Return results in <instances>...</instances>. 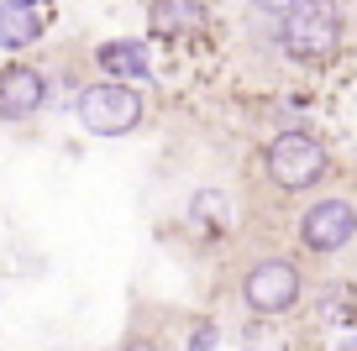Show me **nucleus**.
I'll list each match as a JSON object with an SVG mask.
<instances>
[{"label": "nucleus", "mask_w": 357, "mask_h": 351, "mask_svg": "<svg viewBox=\"0 0 357 351\" xmlns=\"http://www.w3.org/2000/svg\"><path fill=\"white\" fill-rule=\"evenodd\" d=\"M95 63L105 79H121V84H147L153 79V53H147L142 37H111V42L95 47Z\"/></svg>", "instance_id": "0eeeda50"}, {"label": "nucleus", "mask_w": 357, "mask_h": 351, "mask_svg": "<svg viewBox=\"0 0 357 351\" xmlns=\"http://www.w3.org/2000/svg\"><path fill=\"white\" fill-rule=\"evenodd\" d=\"M142 116H147L142 89L121 84V79H100V84H84L74 95V121L89 136H132L142 126Z\"/></svg>", "instance_id": "f03ea898"}, {"label": "nucleus", "mask_w": 357, "mask_h": 351, "mask_svg": "<svg viewBox=\"0 0 357 351\" xmlns=\"http://www.w3.org/2000/svg\"><path fill=\"white\" fill-rule=\"evenodd\" d=\"M47 95H53V84H47L43 68H32V63H6L0 68V121H11V126L37 121Z\"/></svg>", "instance_id": "423d86ee"}, {"label": "nucleus", "mask_w": 357, "mask_h": 351, "mask_svg": "<svg viewBox=\"0 0 357 351\" xmlns=\"http://www.w3.org/2000/svg\"><path fill=\"white\" fill-rule=\"evenodd\" d=\"M215 341H221V330H215V325H195V336H190V346H184V351H211Z\"/></svg>", "instance_id": "9b49d317"}, {"label": "nucleus", "mask_w": 357, "mask_h": 351, "mask_svg": "<svg viewBox=\"0 0 357 351\" xmlns=\"http://www.w3.org/2000/svg\"><path fill=\"white\" fill-rule=\"evenodd\" d=\"M305 299V278L289 257H263L242 273V304L252 315H289Z\"/></svg>", "instance_id": "20e7f679"}, {"label": "nucleus", "mask_w": 357, "mask_h": 351, "mask_svg": "<svg viewBox=\"0 0 357 351\" xmlns=\"http://www.w3.org/2000/svg\"><path fill=\"white\" fill-rule=\"evenodd\" d=\"M247 6H252L257 16H284L289 6H300V0H247Z\"/></svg>", "instance_id": "f8f14e48"}, {"label": "nucleus", "mask_w": 357, "mask_h": 351, "mask_svg": "<svg viewBox=\"0 0 357 351\" xmlns=\"http://www.w3.org/2000/svg\"><path fill=\"white\" fill-rule=\"evenodd\" d=\"M342 37H347V16L336 0H300L279 16V47L289 63H331L342 53Z\"/></svg>", "instance_id": "f257e3e1"}, {"label": "nucleus", "mask_w": 357, "mask_h": 351, "mask_svg": "<svg viewBox=\"0 0 357 351\" xmlns=\"http://www.w3.org/2000/svg\"><path fill=\"white\" fill-rule=\"evenodd\" d=\"M190 220L200 231H226L231 226V199H226V189H200V194L190 199Z\"/></svg>", "instance_id": "9d476101"}, {"label": "nucleus", "mask_w": 357, "mask_h": 351, "mask_svg": "<svg viewBox=\"0 0 357 351\" xmlns=\"http://www.w3.org/2000/svg\"><path fill=\"white\" fill-rule=\"evenodd\" d=\"M205 22V0H153V32H174V37H184V32H195V26Z\"/></svg>", "instance_id": "1a4fd4ad"}, {"label": "nucleus", "mask_w": 357, "mask_h": 351, "mask_svg": "<svg viewBox=\"0 0 357 351\" xmlns=\"http://www.w3.org/2000/svg\"><path fill=\"white\" fill-rule=\"evenodd\" d=\"M47 32L43 11L37 6H22V0H0V47H11V53H22V47H37Z\"/></svg>", "instance_id": "6e6552de"}, {"label": "nucleus", "mask_w": 357, "mask_h": 351, "mask_svg": "<svg viewBox=\"0 0 357 351\" xmlns=\"http://www.w3.org/2000/svg\"><path fill=\"white\" fill-rule=\"evenodd\" d=\"M22 6H37V0H22Z\"/></svg>", "instance_id": "ddd939ff"}, {"label": "nucleus", "mask_w": 357, "mask_h": 351, "mask_svg": "<svg viewBox=\"0 0 357 351\" xmlns=\"http://www.w3.org/2000/svg\"><path fill=\"white\" fill-rule=\"evenodd\" d=\"M263 173H268V184L284 189V194H305V189L326 184L331 153H326L310 132H279L263 147Z\"/></svg>", "instance_id": "7ed1b4c3"}, {"label": "nucleus", "mask_w": 357, "mask_h": 351, "mask_svg": "<svg viewBox=\"0 0 357 351\" xmlns=\"http://www.w3.org/2000/svg\"><path fill=\"white\" fill-rule=\"evenodd\" d=\"M352 236H357V205H352V199H342V194L315 199V205L300 215V242L310 247V252H321V257L342 252Z\"/></svg>", "instance_id": "39448f33"}]
</instances>
